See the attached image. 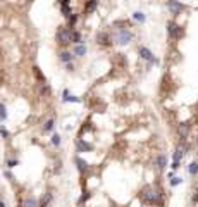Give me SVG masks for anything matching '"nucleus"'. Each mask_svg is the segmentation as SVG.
Returning <instances> with one entry per match:
<instances>
[{"label": "nucleus", "instance_id": "0eeeda50", "mask_svg": "<svg viewBox=\"0 0 198 207\" xmlns=\"http://www.w3.org/2000/svg\"><path fill=\"white\" fill-rule=\"evenodd\" d=\"M138 53H139V57L143 59V60H148V62H153V64L159 62V60H157V59L153 57V53H152L150 48H146V47H139Z\"/></svg>", "mask_w": 198, "mask_h": 207}, {"label": "nucleus", "instance_id": "6ab92c4d", "mask_svg": "<svg viewBox=\"0 0 198 207\" xmlns=\"http://www.w3.org/2000/svg\"><path fill=\"white\" fill-rule=\"evenodd\" d=\"M22 207H38V200L35 197H28L24 200V204H22Z\"/></svg>", "mask_w": 198, "mask_h": 207}, {"label": "nucleus", "instance_id": "2eb2a0df", "mask_svg": "<svg viewBox=\"0 0 198 207\" xmlns=\"http://www.w3.org/2000/svg\"><path fill=\"white\" fill-rule=\"evenodd\" d=\"M60 14L64 17H69L72 14V9H71V4H60Z\"/></svg>", "mask_w": 198, "mask_h": 207}, {"label": "nucleus", "instance_id": "9d476101", "mask_svg": "<svg viewBox=\"0 0 198 207\" xmlns=\"http://www.w3.org/2000/svg\"><path fill=\"white\" fill-rule=\"evenodd\" d=\"M72 59H74V53H71L69 50H62V52L59 53V60L64 64H69L72 62Z\"/></svg>", "mask_w": 198, "mask_h": 207}, {"label": "nucleus", "instance_id": "4be33fe9", "mask_svg": "<svg viewBox=\"0 0 198 207\" xmlns=\"http://www.w3.org/2000/svg\"><path fill=\"white\" fill-rule=\"evenodd\" d=\"M54 126H55V121L54 119H48V121L45 122V126H43V133H50L54 129Z\"/></svg>", "mask_w": 198, "mask_h": 207}, {"label": "nucleus", "instance_id": "412c9836", "mask_svg": "<svg viewBox=\"0 0 198 207\" xmlns=\"http://www.w3.org/2000/svg\"><path fill=\"white\" fill-rule=\"evenodd\" d=\"M64 102H79V98L74 95H69V90H64V97H62Z\"/></svg>", "mask_w": 198, "mask_h": 207}, {"label": "nucleus", "instance_id": "473e14b6", "mask_svg": "<svg viewBox=\"0 0 198 207\" xmlns=\"http://www.w3.org/2000/svg\"><path fill=\"white\" fill-rule=\"evenodd\" d=\"M196 145H198V136H196Z\"/></svg>", "mask_w": 198, "mask_h": 207}, {"label": "nucleus", "instance_id": "4468645a", "mask_svg": "<svg viewBox=\"0 0 198 207\" xmlns=\"http://www.w3.org/2000/svg\"><path fill=\"white\" fill-rule=\"evenodd\" d=\"M71 43H74V45H78V43H83L81 33L78 31V29H71Z\"/></svg>", "mask_w": 198, "mask_h": 207}, {"label": "nucleus", "instance_id": "ddd939ff", "mask_svg": "<svg viewBox=\"0 0 198 207\" xmlns=\"http://www.w3.org/2000/svg\"><path fill=\"white\" fill-rule=\"evenodd\" d=\"M96 7H98V0H88L85 5V12L86 14H91V12H95Z\"/></svg>", "mask_w": 198, "mask_h": 207}, {"label": "nucleus", "instance_id": "9b49d317", "mask_svg": "<svg viewBox=\"0 0 198 207\" xmlns=\"http://www.w3.org/2000/svg\"><path fill=\"white\" fill-rule=\"evenodd\" d=\"M78 152H91L93 150V145L85 142V140H78Z\"/></svg>", "mask_w": 198, "mask_h": 207}, {"label": "nucleus", "instance_id": "f3484780", "mask_svg": "<svg viewBox=\"0 0 198 207\" xmlns=\"http://www.w3.org/2000/svg\"><path fill=\"white\" fill-rule=\"evenodd\" d=\"M74 160H76V164H78V169H79L81 173L88 169V162H86V160H83V159H81V157H76Z\"/></svg>", "mask_w": 198, "mask_h": 207}, {"label": "nucleus", "instance_id": "f257e3e1", "mask_svg": "<svg viewBox=\"0 0 198 207\" xmlns=\"http://www.w3.org/2000/svg\"><path fill=\"white\" fill-rule=\"evenodd\" d=\"M112 36V42L117 43V45H128L131 40H133V33L129 31L128 28H117L114 29V33L110 35Z\"/></svg>", "mask_w": 198, "mask_h": 207}, {"label": "nucleus", "instance_id": "f8f14e48", "mask_svg": "<svg viewBox=\"0 0 198 207\" xmlns=\"http://www.w3.org/2000/svg\"><path fill=\"white\" fill-rule=\"evenodd\" d=\"M184 152H186V147H177L176 150H174V154H172V162H179V160L183 159V155H184Z\"/></svg>", "mask_w": 198, "mask_h": 207}, {"label": "nucleus", "instance_id": "f03ea898", "mask_svg": "<svg viewBox=\"0 0 198 207\" xmlns=\"http://www.w3.org/2000/svg\"><path fill=\"white\" fill-rule=\"evenodd\" d=\"M57 42H59L62 47L71 45V29L67 26H59L57 28Z\"/></svg>", "mask_w": 198, "mask_h": 207}, {"label": "nucleus", "instance_id": "2f4dec72", "mask_svg": "<svg viewBox=\"0 0 198 207\" xmlns=\"http://www.w3.org/2000/svg\"><path fill=\"white\" fill-rule=\"evenodd\" d=\"M0 207H5V204H4V202H0Z\"/></svg>", "mask_w": 198, "mask_h": 207}, {"label": "nucleus", "instance_id": "1a4fd4ad", "mask_svg": "<svg viewBox=\"0 0 198 207\" xmlns=\"http://www.w3.org/2000/svg\"><path fill=\"white\" fill-rule=\"evenodd\" d=\"M177 133H179L181 140H186L188 135H190V124H188V122H181V124L177 126Z\"/></svg>", "mask_w": 198, "mask_h": 207}, {"label": "nucleus", "instance_id": "b1692460", "mask_svg": "<svg viewBox=\"0 0 198 207\" xmlns=\"http://www.w3.org/2000/svg\"><path fill=\"white\" fill-rule=\"evenodd\" d=\"M50 202H52V193H50V191H47V193L43 195V198H42V207H47Z\"/></svg>", "mask_w": 198, "mask_h": 207}, {"label": "nucleus", "instance_id": "cd10ccee", "mask_svg": "<svg viewBox=\"0 0 198 207\" xmlns=\"http://www.w3.org/2000/svg\"><path fill=\"white\" fill-rule=\"evenodd\" d=\"M0 135H2L4 138H7V136H9V131H7V129H5L4 126H0Z\"/></svg>", "mask_w": 198, "mask_h": 207}, {"label": "nucleus", "instance_id": "393cba45", "mask_svg": "<svg viewBox=\"0 0 198 207\" xmlns=\"http://www.w3.org/2000/svg\"><path fill=\"white\" fill-rule=\"evenodd\" d=\"M0 119H2V121L7 119V107L4 105V104H0Z\"/></svg>", "mask_w": 198, "mask_h": 207}, {"label": "nucleus", "instance_id": "72a5a7b5", "mask_svg": "<svg viewBox=\"0 0 198 207\" xmlns=\"http://www.w3.org/2000/svg\"><path fill=\"white\" fill-rule=\"evenodd\" d=\"M0 2H2V0H0Z\"/></svg>", "mask_w": 198, "mask_h": 207}, {"label": "nucleus", "instance_id": "c756f323", "mask_svg": "<svg viewBox=\"0 0 198 207\" xmlns=\"http://www.w3.org/2000/svg\"><path fill=\"white\" fill-rule=\"evenodd\" d=\"M172 169L176 171V169H179V162H172V166H171Z\"/></svg>", "mask_w": 198, "mask_h": 207}, {"label": "nucleus", "instance_id": "a878e982", "mask_svg": "<svg viewBox=\"0 0 198 207\" xmlns=\"http://www.w3.org/2000/svg\"><path fill=\"white\" fill-rule=\"evenodd\" d=\"M60 142H62V138H60V135H52V145H55V147H59L60 145Z\"/></svg>", "mask_w": 198, "mask_h": 207}, {"label": "nucleus", "instance_id": "5701e85b", "mask_svg": "<svg viewBox=\"0 0 198 207\" xmlns=\"http://www.w3.org/2000/svg\"><path fill=\"white\" fill-rule=\"evenodd\" d=\"M133 19H134V21H138V22H145V19H146V16H145L143 12L136 11V12H133Z\"/></svg>", "mask_w": 198, "mask_h": 207}, {"label": "nucleus", "instance_id": "dca6fc26", "mask_svg": "<svg viewBox=\"0 0 198 207\" xmlns=\"http://www.w3.org/2000/svg\"><path fill=\"white\" fill-rule=\"evenodd\" d=\"M166 166H167V157L164 154H160L157 157V167L162 171V169H166Z\"/></svg>", "mask_w": 198, "mask_h": 207}, {"label": "nucleus", "instance_id": "20e7f679", "mask_svg": "<svg viewBox=\"0 0 198 207\" xmlns=\"http://www.w3.org/2000/svg\"><path fill=\"white\" fill-rule=\"evenodd\" d=\"M167 33H169V36H171L172 40H179V38L184 35L183 28L179 26V24H176L174 21H169V22H167Z\"/></svg>", "mask_w": 198, "mask_h": 207}, {"label": "nucleus", "instance_id": "bb28decb", "mask_svg": "<svg viewBox=\"0 0 198 207\" xmlns=\"http://www.w3.org/2000/svg\"><path fill=\"white\" fill-rule=\"evenodd\" d=\"M179 183H183V180H181V178H174V176L171 178V185H172V186H177Z\"/></svg>", "mask_w": 198, "mask_h": 207}, {"label": "nucleus", "instance_id": "39448f33", "mask_svg": "<svg viewBox=\"0 0 198 207\" xmlns=\"http://www.w3.org/2000/svg\"><path fill=\"white\" fill-rule=\"evenodd\" d=\"M167 9L172 16H179L183 11H184V5H183L179 0H167Z\"/></svg>", "mask_w": 198, "mask_h": 207}, {"label": "nucleus", "instance_id": "7ed1b4c3", "mask_svg": "<svg viewBox=\"0 0 198 207\" xmlns=\"http://www.w3.org/2000/svg\"><path fill=\"white\" fill-rule=\"evenodd\" d=\"M159 190H155L153 186H145L143 191H141V198L145 202H148V204H155L159 200Z\"/></svg>", "mask_w": 198, "mask_h": 207}, {"label": "nucleus", "instance_id": "423d86ee", "mask_svg": "<svg viewBox=\"0 0 198 207\" xmlns=\"http://www.w3.org/2000/svg\"><path fill=\"white\" fill-rule=\"evenodd\" d=\"M96 43L102 45V47H110L114 42H112V36L107 31H100V33H96Z\"/></svg>", "mask_w": 198, "mask_h": 207}, {"label": "nucleus", "instance_id": "c85d7f7f", "mask_svg": "<svg viewBox=\"0 0 198 207\" xmlns=\"http://www.w3.org/2000/svg\"><path fill=\"white\" fill-rule=\"evenodd\" d=\"M17 164H19L17 160H7V166H9V167H16Z\"/></svg>", "mask_w": 198, "mask_h": 207}, {"label": "nucleus", "instance_id": "7c9ffc66", "mask_svg": "<svg viewBox=\"0 0 198 207\" xmlns=\"http://www.w3.org/2000/svg\"><path fill=\"white\" fill-rule=\"evenodd\" d=\"M57 2H59V5L60 4H69V0H57Z\"/></svg>", "mask_w": 198, "mask_h": 207}, {"label": "nucleus", "instance_id": "aec40b11", "mask_svg": "<svg viewBox=\"0 0 198 207\" xmlns=\"http://www.w3.org/2000/svg\"><path fill=\"white\" fill-rule=\"evenodd\" d=\"M76 22H78V16H76V14H71V16L67 17V28H69V29H74Z\"/></svg>", "mask_w": 198, "mask_h": 207}, {"label": "nucleus", "instance_id": "a211bd4d", "mask_svg": "<svg viewBox=\"0 0 198 207\" xmlns=\"http://www.w3.org/2000/svg\"><path fill=\"white\" fill-rule=\"evenodd\" d=\"M188 173L191 176H196L198 174V160H193L191 164L188 166Z\"/></svg>", "mask_w": 198, "mask_h": 207}, {"label": "nucleus", "instance_id": "6e6552de", "mask_svg": "<svg viewBox=\"0 0 198 207\" xmlns=\"http://www.w3.org/2000/svg\"><path fill=\"white\" fill-rule=\"evenodd\" d=\"M86 52H88V48H86L85 43H78V45H74V48H72V53H74L76 57H85Z\"/></svg>", "mask_w": 198, "mask_h": 207}]
</instances>
